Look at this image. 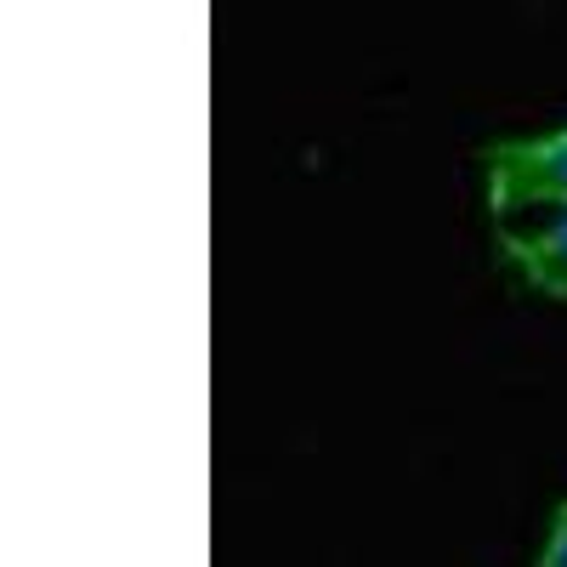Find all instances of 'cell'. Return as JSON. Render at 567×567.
Wrapping results in <instances>:
<instances>
[{
	"label": "cell",
	"mask_w": 567,
	"mask_h": 567,
	"mask_svg": "<svg viewBox=\"0 0 567 567\" xmlns=\"http://www.w3.org/2000/svg\"><path fill=\"white\" fill-rule=\"evenodd\" d=\"M483 182H488V216L505 227L511 216H550L567 210V125L545 136H505L483 148Z\"/></svg>",
	"instance_id": "6da1fadb"
},
{
	"label": "cell",
	"mask_w": 567,
	"mask_h": 567,
	"mask_svg": "<svg viewBox=\"0 0 567 567\" xmlns=\"http://www.w3.org/2000/svg\"><path fill=\"white\" fill-rule=\"evenodd\" d=\"M534 567H567V499L550 511V534L539 545V561Z\"/></svg>",
	"instance_id": "3957f363"
},
{
	"label": "cell",
	"mask_w": 567,
	"mask_h": 567,
	"mask_svg": "<svg viewBox=\"0 0 567 567\" xmlns=\"http://www.w3.org/2000/svg\"><path fill=\"white\" fill-rule=\"evenodd\" d=\"M494 245L534 296L567 301V210L534 216V227H494Z\"/></svg>",
	"instance_id": "7a4b0ae2"
}]
</instances>
